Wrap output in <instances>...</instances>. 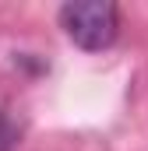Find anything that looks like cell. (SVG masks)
<instances>
[{"instance_id": "obj_1", "label": "cell", "mask_w": 148, "mask_h": 151, "mask_svg": "<svg viewBox=\"0 0 148 151\" xmlns=\"http://www.w3.org/2000/svg\"><path fill=\"white\" fill-rule=\"evenodd\" d=\"M60 25L74 46L99 53L110 49L120 35V11L110 0H78L60 7Z\"/></svg>"}, {"instance_id": "obj_2", "label": "cell", "mask_w": 148, "mask_h": 151, "mask_svg": "<svg viewBox=\"0 0 148 151\" xmlns=\"http://www.w3.org/2000/svg\"><path fill=\"white\" fill-rule=\"evenodd\" d=\"M18 144V127L11 123V116L0 113V151H11Z\"/></svg>"}]
</instances>
